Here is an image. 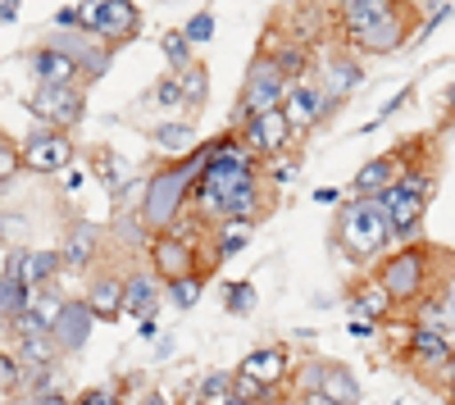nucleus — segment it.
I'll use <instances>...</instances> for the list:
<instances>
[{
  "label": "nucleus",
  "mask_w": 455,
  "mask_h": 405,
  "mask_svg": "<svg viewBox=\"0 0 455 405\" xmlns=\"http://www.w3.org/2000/svg\"><path fill=\"white\" fill-rule=\"evenodd\" d=\"M19 405H73V401H64L60 387H55V392H23Z\"/></svg>",
  "instance_id": "nucleus-46"
},
{
  "label": "nucleus",
  "mask_w": 455,
  "mask_h": 405,
  "mask_svg": "<svg viewBox=\"0 0 455 405\" xmlns=\"http://www.w3.org/2000/svg\"><path fill=\"white\" fill-rule=\"evenodd\" d=\"M137 23H141V10L137 5H128V0H105V14H100V42L114 51L119 42H128V36L137 32Z\"/></svg>",
  "instance_id": "nucleus-21"
},
{
  "label": "nucleus",
  "mask_w": 455,
  "mask_h": 405,
  "mask_svg": "<svg viewBox=\"0 0 455 405\" xmlns=\"http://www.w3.org/2000/svg\"><path fill=\"white\" fill-rule=\"evenodd\" d=\"M259 169H255V155L237 141H214L205 151V169L196 178V205L205 218L223 224V210L233 205L237 196L246 192H259Z\"/></svg>",
  "instance_id": "nucleus-1"
},
{
  "label": "nucleus",
  "mask_w": 455,
  "mask_h": 405,
  "mask_svg": "<svg viewBox=\"0 0 455 405\" xmlns=\"http://www.w3.org/2000/svg\"><path fill=\"white\" fill-rule=\"evenodd\" d=\"M410 91H414L410 83H405V87H396V91H392V100H383V109H378V115H373V119H369L364 128H378V123H383V119H392V115H396V109L405 105V96H410Z\"/></svg>",
  "instance_id": "nucleus-42"
},
{
  "label": "nucleus",
  "mask_w": 455,
  "mask_h": 405,
  "mask_svg": "<svg viewBox=\"0 0 455 405\" xmlns=\"http://www.w3.org/2000/svg\"><path fill=\"white\" fill-rule=\"evenodd\" d=\"M150 265H156V274L164 278V287H169V282H178V278L205 274V269H196V250H192V242H182L178 233H160V237H150Z\"/></svg>",
  "instance_id": "nucleus-10"
},
{
  "label": "nucleus",
  "mask_w": 455,
  "mask_h": 405,
  "mask_svg": "<svg viewBox=\"0 0 455 405\" xmlns=\"http://www.w3.org/2000/svg\"><path fill=\"white\" fill-rule=\"evenodd\" d=\"M300 387H319L332 405H360V383L347 374V364H315L300 374Z\"/></svg>",
  "instance_id": "nucleus-14"
},
{
  "label": "nucleus",
  "mask_w": 455,
  "mask_h": 405,
  "mask_svg": "<svg viewBox=\"0 0 455 405\" xmlns=\"http://www.w3.org/2000/svg\"><path fill=\"white\" fill-rule=\"evenodd\" d=\"M405 36H414L410 32V10L401 5L387 23H378L373 32H364V36H355V51H364V55H396L401 46H405Z\"/></svg>",
  "instance_id": "nucleus-16"
},
{
  "label": "nucleus",
  "mask_w": 455,
  "mask_h": 405,
  "mask_svg": "<svg viewBox=\"0 0 455 405\" xmlns=\"http://www.w3.org/2000/svg\"><path fill=\"white\" fill-rule=\"evenodd\" d=\"M182 36H187L192 46H205L210 36H214V14H210V10L192 14V19H187V28H182Z\"/></svg>",
  "instance_id": "nucleus-39"
},
{
  "label": "nucleus",
  "mask_w": 455,
  "mask_h": 405,
  "mask_svg": "<svg viewBox=\"0 0 455 405\" xmlns=\"http://www.w3.org/2000/svg\"><path fill=\"white\" fill-rule=\"evenodd\" d=\"M291 119H287V109H274V115H259L242 128V146L251 155H264V160H278L287 155V146H291Z\"/></svg>",
  "instance_id": "nucleus-9"
},
{
  "label": "nucleus",
  "mask_w": 455,
  "mask_h": 405,
  "mask_svg": "<svg viewBox=\"0 0 455 405\" xmlns=\"http://www.w3.org/2000/svg\"><path fill=\"white\" fill-rule=\"evenodd\" d=\"M156 306H160V282L150 274H132L124 278V314L132 319H156Z\"/></svg>",
  "instance_id": "nucleus-25"
},
{
  "label": "nucleus",
  "mask_w": 455,
  "mask_h": 405,
  "mask_svg": "<svg viewBox=\"0 0 455 405\" xmlns=\"http://www.w3.org/2000/svg\"><path fill=\"white\" fill-rule=\"evenodd\" d=\"M19 151H23V169L32 173H64L73 164V141L68 132H55V128H36Z\"/></svg>",
  "instance_id": "nucleus-8"
},
{
  "label": "nucleus",
  "mask_w": 455,
  "mask_h": 405,
  "mask_svg": "<svg viewBox=\"0 0 455 405\" xmlns=\"http://www.w3.org/2000/svg\"><path fill=\"white\" fill-rule=\"evenodd\" d=\"M424 405H451V401H437V396H428V401H424Z\"/></svg>",
  "instance_id": "nucleus-57"
},
{
  "label": "nucleus",
  "mask_w": 455,
  "mask_h": 405,
  "mask_svg": "<svg viewBox=\"0 0 455 405\" xmlns=\"http://www.w3.org/2000/svg\"><path fill=\"white\" fill-rule=\"evenodd\" d=\"M378 282L392 297V306L405 301H428V255L419 246H405L396 255H387L383 269H378Z\"/></svg>",
  "instance_id": "nucleus-6"
},
{
  "label": "nucleus",
  "mask_w": 455,
  "mask_h": 405,
  "mask_svg": "<svg viewBox=\"0 0 455 405\" xmlns=\"http://www.w3.org/2000/svg\"><path fill=\"white\" fill-rule=\"evenodd\" d=\"M269 178H274V182H291V178H296V160H274V164H269Z\"/></svg>",
  "instance_id": "nucleus-47"
},
{
  "label": "nucleus",
  "mask_w": 455,
  "mask_h": 405,
  "mask_svg": "<svg viewBox=\"0 0 455 405\" xmlns=\"http://www.w3.org/2000/svg\"><path fill=\"white\" fill-rule=\"evenodd\" d=\"M100 14H105V0H96V5H92V0H83V5H78V32L96 36L100 32Z\"/></svg>",
  "instance_id": "nucleus-41"
},
{
  "label": "nucleus",
  "mask_w": 455,
  "mask_h": 405,
  "mask_svg": "<svg viewBox=\"0 0 455 405\" xmlns=\"http://www.w3.org/2000/svg\"><path fill=\"white\" fill-rule=\"evenodd\" d=\"M60 269H64V255H55V250H28V260H23V282H28L32 291H46V287L55 282Z\"/></svg>",
  "instance_id": "nucleus-27"
},
{
  "label": "nucleus",
  "mask_w": 455,
  "mask_h": 405,
  "mask_svg": "<svg viewBox=\"0 0 455 405\" xmlns=\"http://www.w3.org/2000/svg\"><path fill=\"white\" fill-rule=\"evenodd\" d=\"M223 405H242V401H237V396H228V401H223Z\"/></svg>",
  "instance_id": "nucleus-58"
},
{
  "label": "nucleus",
  "mask_w": 455,
  "mask_h": 405,
  "mask_svg": "<svg viewBox=\"0 0 455 405\" xmlns=\"http://www.w3.org/2000/svg\"><path fill=\"white\" fill-rule=\"evenodd\" d=\"M410 364L424 374H442L451 378V364H455V346L446 333H433V328L410 323Z\"/></svg>",
  "instance_id": "nucleus-11"
},
{
  "label": "nucleus",
  "mask_w": 455,
  "mask_h": 405,
  "mask_svg": "<svg viewBox=\"0 0 455 405\" xmlns=\"http://www.w3.org/2000/svg\"><path fill=\"white\" fill-rule=\"evenodd\" d=\"M351 306H355V314H364V319H387V314H392V297L383 291V282H378V278H369V282H360V287L351 291Z\"/></svg>",
  "instance_id": "nucleus-28"
},
{
  "label": "nucleus",
  "mask_w": 455,
  "mask_h": 405,
  "mask_svg": "<svg viewBox=\"0 0 455 405\" xmlns=\"http://www.w3.org/2000/svg\"><path fill=\"white\" fill-rule=\"evenodd\" d=\"M319 83H323L328 100L341 105L351 91H360V83H364V64H360L355 55H332V60L323 64V73H319Z\"/></svg>",
  "instance_id": "nucleus-19"
},
{
  "label": "nucleus",
  "mask_w": 455,
  "mask_h": 405,
  "mask_svg": "<svg viewBox=\"0 0 455 405\" xmlns=\"http://www.w3.org/2000/svg\"><path fill=\"white\" fill-rule=\"evenodd\" d=\"M255 224H219V237H214V265L219 260H233V255L251 242Z\"/></svg>",
  "instance_id": "nucleus-30"
},
{
  "label": "nucleus",
  "mask_w": 455,
  "mask_h": 405,
  "mask_svg": "<svg viewBox=\"0 0 455 405\" xmlns=\"http://www.w3.org/2000/svg\"><path fill=\"white\" fill-rule=\"evenodd\" d=\"M201 291H205V274H192V278L169 282V301H173L178 310H192V306L201 301Z\"/></svg>",
  "instance_id": "nucleus-35"
},
{
  "label": "nucleus",
  "mask_w": 455,
  "mask_h": 405,
  "mask_svg": "<svg viewBox=\"0 0 455 405\" xmlns=\"http://www.w3.org/2000/svg\"><path fill=\"white\" fill-rule=\"evenodd\" d=\"M315 201H323V205H332V201H337V187H319V192H315Z\"/></svg>",
  "instance_id": "nucleus-54"
},
{
  "label": "nucleus",
  "mask_w": 455,
  "mask_h": 405,
  "mask_svg": "<svg viewBox=\"0 0 455 405\" xmlns=\"http://www.w3.org/2000/svg\"><path fill=\"white\" fill-rule=\"evenodd\" d=\"M428 196H433V178L419 173V169H401L396 187L383 196L387 205V218H392V237L396 242H414L424 228V210H428Z\"/></svg>",
  "instance_id": "nucleus-5"
},
{
  "label": "nucleus",
  "mask_w": 455,
  "mask_h": 405,
  "mask_svg": "<svg viewBox=\"0 0 455 405\" xmlns=\"http://www.w3.org/2000/svg\"><path fill=\"white\" fill-rule=\"evenodd\" d=\"M178 78H182V105H187V109L205 105V96H210V68H205V64H192V68H182Z\"/></svg>",
  "instance_id": "nucleus-32"
},
{
  "label": "nucleus",
  "mask_w": 455,
  "mask_h": 405,
  "mask_svg": "<svg viewBox=\"0 0 455 405\" xmlns=\"http://www.w3.org/2000/svg\"><path fill=\"white\" fill-rule=\"evenodd\" d=\"M446 401H451V405H455V383H446Z\"/></svg>",
  "instance_id": "nucleus-56"
},
{
  "label": "nucleus",
  "mask_w": 455,
  "mask_h": 405,
  "mask_svg": "<svg viewBox=\"0 0 455 405\" xmlns=\"http://www.w3.org/2000/svg\"><path fill=\"white\" fill-rule=\"evenodd\" d=\"M28 109L36 119H42V128H55V132H68L73 123L83 119V91L78 87H36Z\"/></svg>",
  "instance_id": "nucleus-7"
},
{
  "label": "nucleus",
  "mask_w": 455,
  "mask_h": 405,
  "mask_svg": "<svg viewBox=\"0 0 455 405\" xmlns=\"http://www.w3.org/2000/svg\"><path fill=\"white\" fill-rule=\"evenodd\" d=\"M396 10H401V5H392V0H347V5L337 10V23L347 28V36L355 42V36L373 32L378 23H387Z\"/></svg>",
  "instance_id": "nucleus-17"
},
{
  "label": "nucleus",
  "mask_w": 455,
  "mask_h": 405,
  "mask_svg": "<svg viewBox=\"0 0 455 405\" xmlns=\"http://www.w3.org/2000/svg\"><path fill=\"white\" fill-rule=\"evenodd\" d=\"M160 51H164V60L173 64V73L192 68V42H187V36H182V28H178V32H164V36H160Z\"/></svg>",
  "instance_id": "nucleus-34"
},
{
  "label": "nucleus",
  "mask_w": 455,
  "mask_h": 405,
  "mask_svg": "<svg viewBox=\"0 0 455 405\" xmlns=\"http://www.w3.org/2000/svg\"><path fill=\"white\" fill-rule=\"evenodd\" d=\"M401 155L405 151H392V155H373L369 164L355 169L351 178V196H387L401 178Z\"/></svg>",
  "instance_id": "nucleus-13"
},
{
  "label": "nucleus",
  "mask_w": 455,
  "mask_h": 405,
  "mask_svg": "<svg viewBox=\"0 0 455 405\" xmlns=\"http://www.w3.org/2000/svg\"><path fill=\"white\" fill-rule=\"evenodd\" d=\"M264 392H269V387H264V383H255V378H246V374H237V378H233V396H237L242 405H251V401H259Z\"/></svg>",
  "instance_id": "nucleus-43"
},
{
  "label": "nucleus",
  "mask_w": 455,
  "mask_h": 405,
  "mask_svg": "<svg viewBox=\"0 0 455 405\" xmlns=\"http://www.w3.org/2000/svg\"><path fill=\"white\" fill-rule=\"evenodd\" d=\"M83 182H87V178H83V173H78V169H73V173H68V178H64V192H78V187H83Z\"/></svg>",
  "instance_id": "nucleus-53"
},
{
  "label": "nucleus",
  "mask_w": 455,
  "mask_h": 405,
  "mask_svg": "<svg viewBox=\"0 0 455 405\" xmlns=\"http://www.w3.org/2000/svg\"><path fill=\"white\" fill-rule=\"evenodd\" d=\"M287 91H291V83H287V73L278 68V60H274V51H259L255 60H251V68H246V83H242V109L233 115V123H251V119H259V115H274V109H283L287 105Z\"/></svg>",
  "instance_id": "nucleus-4"
},
{
  "label": "nucleus",
  "mask_w": 455,
  "mask_h": 405,
  "mask_svg": "<svg viewBox=\"0 0 455 405\" xmlns=\"http://www.w3.org/2000/svg\"><path fill=\"white\" fill-rule=\"evenodd\" d=\"M156 100H160V109L182 105V78H178V73H164V78L156 83Z\"/></svg>",
  "instance_id": "nucleus-40"
},
{
  "label": "nucleus",
  "mask_w": 455,
  "mask_h": 405,
  "mask_svg": "<svg viewBox=\"0 0 455 405\" xmlns=\"http://www.w3.org/2000/svg\"><path fill=\"white\" fill-rule=\"evenodd\" d=\"M274 60H278V68L287 73L291 87L306 83V51H300V46H274Z\"/></svg>",
  "instance_id": "nucleus-36"
},
{
  "label": "nucleus",
  "mask_w": 455,
  "mask_h": 405,
  "mask_svg": "<svg viewBox=\"0 0 455 405\" xmlns=\"http://www.w3.org/2000/svg\"><path fill=\"white\" fill-rule=\"evenodd\" d=\"M223 306H228V314H237V319H246L251 310H255V282H228L223 287Z\"/></svg>",
  "instance_id": "nucleus-33"
},
{
  "label": "nucleus",
  "mask_w": 455,
  "mask_h": 405,
  "mask_svg": "<svg viewBox=\"0 0 455 405\" xmlns=\"http://www.w3.org/2000/svg\"><path fill=\"white\" fill-rule=\"evenodd\" d=\"M237 374H246V378H255V383H264V387H278V383H287V374H291V360H287L283 346H255V351L237 364Z\"/></svg>",
  "instance_id": "nucleus-18"
},
{
  "label": "nucleus",
  "mask_w": 455,
  "mask_h": 405,
  "mask_svg": "<svg viewBox=\"0 0 455 405\" xmlns=\"http://www.w3.org/2000/svg\"><path fill=\"white\" fill-rule=\"evenodd\" d=\"M446 105H451V115H455V83L446 87Z\"/></svg>",
  "instance_id": "nucleus-55"
},
{
  "label": "nucleus",
  "mask_w": 455,
  "mask_h": 405,
  "mask_svg": "<svg viewBox=\"0 0 455 405\" xmlns=\"http://www.w3.org/2000/svg\"><path fill=\"white\" fill-rule=\"evenodd\" d=\"M337 246L347 250L351 265H369L387 250L392 237V218H387V205L383 196H351L347 205L337 210V228H332Z\"/></svg>",
  "instance_id": "nucleus-2"
},
{
  "label": "nucleus",
  "mask_w": 455,
  "mask_h": 405,
  "mask_svg": "<svg viewBox=\"0 0 455 405\" xmlns=\"http://www.w3.org/2000/svg\"><path fill=\"white\" fill-rule=\"evenodd\" d=\"M55 355H60L55 338H19V360L28 369H55Z\"/></svg>",
  "instance_id": "nucleus-29"
},
{
  "label": "nucleus",
  "mask_w": 455,
  "mask_h": 405,
  "mask_svg": "<svg viewBox=\"0 0 455 405\" xmlns=\"http://www.w3.org/2000/svg\"><path fill=\"white\" fill-rule=\"evenodd\" d=\"M14 19H19V5H14V0H5V5H0V23H5V28H10Z\"/></svg>",
  "instance_id": "nucleus-51"
},
{
  "label": "nucleus",
  "mask_w": 455,
  "mask_h": 405,
  "mask_svg": "<svg viewBox=\"0 0 455 405\" xmlns=\"http://www.w3.org/2000/svg\"><path fill=\"white\" fill-rule=\"evenodd\" d=\"M19 164H23V151H14V141H5V146H0V178L14 182V169Z\"/></svg>",
  "instance_id": "nucleus-44"
},
{
  "label": "nucleus",
  "mask_w": 455,
  "mask_h": 405,
  "mask_svg": "<svg viewBox=\"0 0 455 405\" xmlns=\"http://www.w3.org/2000/svg\"><path fill=\"white\" fill-rule=\"evenodd\" d=\"M23 369H28V364L14 355V351H5V355H0V387H5V396L14 401V387H23L28 378H23Z\"/></svg>",
  "instance_id": "nucleus-38"
},
{
  "label": "nucleus",
  "mask_w": 455,
  "mask_h": 405,
  "mask_svg": "<svg viewBox=\"0 0 455 405\" xmlns=\"http://www.w3.org/2000/svg\"><path fill=\"white\" fill-rule=\"evenodd\" d=\"M28 68H32V78H36V87H78L73 78H78V64H73L64 51H55V46H36L32 55H28Z\"/></svg>",
  "instance_id": "nucleus-15"
},
{
  "label": "nucleus",
  "mask_w": 455,
  "mask_h": 405,
  "mask_svg": "<svg viewBox=\"0 0 455 405\" xmlns=\"http://www.w3.org/2000/svg\"><path fill=\"white\" fill-rule=\"evenodd\" d=\"M96 242H100V228L92 224V218L68 224V237H64V246H60L64 265H68V269H87V265L96 260Z\"/></svg>",
  "instance_id": "nucleus-22"
},
{
  "label": "nucleus",
  "mask_w": 455,
  "mask_h": 405,
  "mask_svg": "<svg viewBox=\"0 0 455 405\" xmlns=\"http://www.w3.org/2000/svg\"><path fill=\"white\" fill-rule=\"evenodd\" d=\"M92 169L100 173L105 192H109L114 201H124L128 182H132V164H128V160H124L119 151H109V146H96V151H92Z\"/></svg>",
  "instance_id": "nucleus-24"
},
{
  "label": "nucleus",
  "mask_w": 455,
  "mask_h": 405,
  "mask_svg": "<svg viewBox=\"0 0 455 405\" xmlns=\"http://www.w3.org/2000/svg\"><path fill=\"white\" fill-rule=\"evenodd\" d=\"M228 396H233V378H228V374H210V378L196 383V405H210V401L223 405Z\"/></svg>",
  "instance_id": "nucleus-37"
},
{
  "label": "nucleus",
  "mask_w": 455,
  "mask_h": 405,
  "mask_svg": "<svg viewBox=\"0 0 455 405\" xmlns=\"http://www.w3.org/2000/svg\"><path fill=\"white\" fill-rule=\"evenodd\" d=\"M73 405H119V392H114V387H92V392H83Z\"/></svg>",
  "instance_id": "nucleus-45"
},
{
  "label": "nucleus",
  "mask_w": 455,
  "mask_h": 405,
  "mask_svg": "<svg viewBox=\"0 0 455 405\" xmlns=\"http://www.w3.org/2000/svg\"><path fill=\"white\" fill-rule=\"evenodd\" d=\"M351 333H355L360 342H369V338H373V319H364V314H355V319H351Z\"/></svg>",
  "instance_id": "nucleus-48"
},
{
  "label": "nucleus",
  "mask_w": 455,
  "mask_h": 405,
  "mask_svg": "<svg viewBox=\"0 0 455 405\" xmlns=\"http://www.w3.org/2000/svg\"><path fill=\"white\" fill-rule=\"evenodd\" d=\"M287 119H291V128H319L328 115H332V100H328V91H323V83L319 78H306V83H296L291 91H287Z\"/></svg>",
  "instance_id": "nucleus-12"
},
{
  "label": "nucleus",
  "mask_w": 455,
  "mask_h": 405,
  "mask_svg": "<svg viewBox=\"0 0 455 405\" xmlns=\"http://www.w3.org/2000/svg\"><path fill=\"white\" fill-rule=\"evenodd\" d=\"M137 338L156 342V338H160V323H156V319H141V323H137Z\"/></svg>",
  "instance_id": "nucleus-50"
},
{
  "label": "nucleus",
  "mask_w": 455,
  "mask_h": 405,
  "mask_svg": "<svg viewBox=\"0 0 455 405\" xmlns=\"http://www.w3.org/2000/svg\"><path fill=\"white\" fill-rule=\"evenodd\" d=\"M92 323H96V314H92V306H87V301H68L51 338L60 342V351H83V346H87V338H92Z\"/></svg>",
  "instance_id": "nucleus-20"
},
{
  "label": "nucleus",
  "mask_w": 455,
  "mask_h": 405,
  "mask_svg": "<svg viewBox=\"0 0 455 405\" xmlns=\"http://www.w3.org/2000/svg\"><path fill=\"white\" fill-rule=\"evenodd\" d=\"M96 319H124V278H114V274H100L87 282V297Z\"/></svg>",
  "instance_id": "nucleus-23"
},
{
  "label": "nucleus",
  "mask_w": 455,
  "mask_h": 405,
  "mask_svg": "<svg viewBox=\"0 0 455 405\" xmlns=\"http://www.w3.org/2000/svg\"><path fill=\"white\" fill-rule=\"evenodd\" d=\"M137 405H173V401H169V396H164V392H146V396H141V401H137Z\"/></svg>",
  "instance_id": "nucleus-52"
},
{
  "label": "nucleus",
  "mask_w": 455,
  "mask_h": 405,
  "mask_svg": "<svg viewBox=\"0 0 455 405\" xmlns=\"http://www.w3.org/2000/svg\"><path fill=\"white\" fill-rule=\"evenodd\" d=\"M150 141L160 146V151L169 155V160H192V155H201L196 151V128L192 123H160L156 132H150Z\"/></svg>",
  "instance_id": "nucleus-26"
},
{
  "label": "nucleus",
  "mask_w": 455,
  "mask_h": 405,
  "mask_svg": "<svg viewBox=\"0 0 455 405\" xmlns=\"http://www.w3.org/2000/svg\"><path fill=\"white\" fill-rule=\"evenodd\" d=\"M446 383H455V364H451V378H446Z\"/></svg>",
  "instance_id": "nucleus-59"
},
{
  "label": "nucleus",
  "mask_w": 455,
  "mask_h": 405,
  "mask_svg": "<svg viewBox=\"0 0 455 405\" xmlns=\"http://www.w3.org/2000/svg\"><path fill=\"white\" fill-rule=\"evenodd\" d=\"M296 401H300V405H332L319 387H300V396H296Z\"/></svg>",
  "instance_id": "nucleus-49"
},
{
  "label": "nucleus",
  "mask_w": 455,
  "mask_h": 405,
  "mask_svg": "<svg viewBox=\"0 0 455 405\" xmlns=\"http://www.w3.org/2000/svg\"><path fill=\"white\" fill-rule=\"evenodd\" d=\"M64 306H68V301L60 297V291H51V287H46V291H36V297H32V310H28V314H32L36 323H42V333H55V323H60Z\"/></svg>",
  "instance_id": "nucleus-31"
},
{
  "label": "nucleus",
  "mask_w": 455,
  "mask_h": 405,
  "mask_svg": "<svg viewBox=\"0 0 455 405\" xmlns=\"http://www.w3.org/2000/svg\"><path fill=\"white\" fill-rule=\"evenodd\" d=\"M205 169V155H192V160H182V164H169L160 169L156 178L146 182V196H141V228L150 233H169L178 224V214H182V201L187 192H192V178H201Z\"/></svg>",
  "instance_id": "nucleus-3"
}]
</instances>
